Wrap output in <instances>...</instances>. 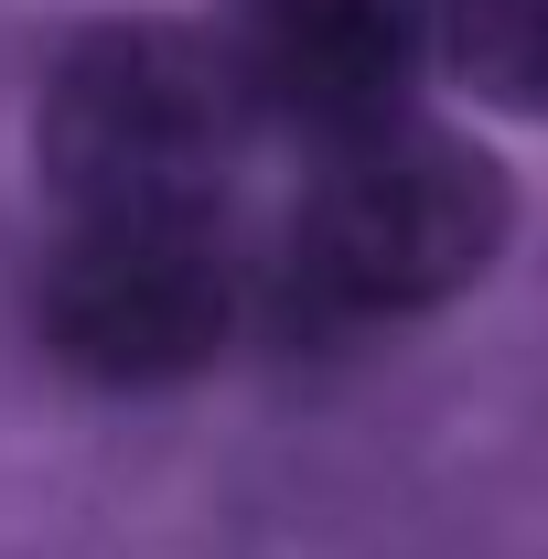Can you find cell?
<instances>
[{
	"mask_svg": "<svg viewBox=\"0 0 548 559\" xmlns=\"http://www.w3.org/2000/svg\"><path fill=\"white\" fill-rule=\"evenodd\" d=\"M505 237H516V183L495 173V151L377 119V130H344V151L312 173L290 248L334 312L388 323V312H430L474 290L505 259Z\"/></svg>",
	"mask_w": 548,
	"mask_h": 559,
	"instance_id": "cell-1",
	"label": "cell"
},
{
	"mask_svg": "<svg viewBox=\"0 0 548 559\" xmlns=\"http://www.w3.org/2000/svg\"><path fill=\"white\" fill-rule=\"evenodd\" d=\"M441 55L484 108L548 119V0H452L441 11Z\"/></svg>",
	"mask_w": 548,
	"mask_h": 559,
	"instance_id": "cell-5",
	"label": "cell"
},
{
	"mask_svg": "<svg viewBox=\"0 0 548 559\" xmlns=\"http://www.w3.org/2000/svg\"><path fill=\"white\" fill-rule=\"evenodd\" d=\"M237 66L183 22H97L44 75V183L75 215H215Z\"/></svg>",
	"mask_w": 548,
	"mask_h": 559,
	"instance_id": "cell-2",
	"label": "cell"
},
{
	"mask_svg": "<svg viewBox=\"0 0 548 559\" xmlns=\"http://www.w3.org/2000/svg\"><path fill=\"white\" fill-rule=\"evenodd\" d=\"M430 55V11L419 0H259L248 44L226 55L237 97H259L301 130H377L398 119Z\"/></svg>",
	"mask_w": 548,
	"mask_h": 559,
	"instance_id": "cell-4",
	"label": "cell"
},
{
	"mask_svg": "<svg viewBox=\"0 0 548 559\" xmlns=\"http://www.w3.org/2000/svg\"><path fill=\"white\" fill-rule=\"evenodd\" d=\"M237 323L215 215H75L44 259V345L86 388H183Z\"/></svg>",
	"mask_w": 548,
	"mask_h": 559,
	"instance_id": "cell-3",
	"label": "cell"
}]
</instances>
